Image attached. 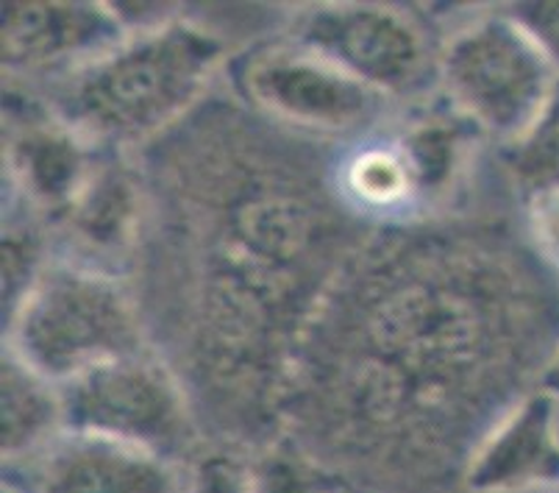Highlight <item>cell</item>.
<instances>
[{
  "label": "cell",
  "instance_id": "6da1fadb",
  "mask_svg": "<svg viewBox=\"0 0 559 493\" xmlns=\"http://www.w3.org/2000/svg\"><path fill=\"white\" fill-rule=\"evenodd\" d=\"M340 266L298 349L287 394L362 419L460 410L540 376L543 293L507 257L460 240H379Z\"/></svg>",
  "mask_w": 559,
  "mask_h": 493
},
{
  "label": "cell",
  "instance_id": "7a4b0ae2",
  "mask_svg": "<svg viewBox=\"0 0 559 493\" xmlns=\"http://www.w3.org/2000/svg\"><path fill=\"white\" fill-rule=\"evenodd\" d=\"M223 59L226 43L217 34L173 17L53 81L48 104L100 151L123 154L187 118Z\"/></svg>",
  "mask_w": 559,
  "mask_h": 493
},
{
  "label": "cell",
  "instance_id": "3957f363",
  "mask_svg": "<svg viewBox=\"0 0 559 493\" xmlns=\"http://www.w3.org/2000/svg\"><path fill=\"white\" fill-rule=\"evenodd\" d=\"M9 324V352L64 385L109 360L151 349L123 277L50 257Z\"/></svg>",
  "mask_w": 559,
  "mask_h": 493
},
{
  "label": "cell",
  "instance_id": "277c9868",
  "mask_svg": "<svg viewBox=\"0 0 559 493\" xmlns=\"http://www.w3.org/2000/svg\"><path fill=\"white\" fill-rule=\"evenodd\" d=\"M437 79L481 134L510 142L540 115L559 70L507 9L456 28L437 54Z\"/></svg>",
  "mask_w": 559,
  "mask_h": 493
},
{
  "label": "cell",
  "instance_id": "5b68a950",
  "mask_svg": "<svg viewBox=\"0 0 559 493\" xmlns=\"http://www.w3.org/2000/svg\"><path fill=\"white\" fill-rule=\"evenodd\" d=\"M68 432L104 435L185 469L198 451L195 415L181 379L154 352L126 354L62 385Z\"/></svg>",
  "mask_w": 559,
  "mask_h": 493
},
{
  "label": "cell",
  "instance_id": "8992f818",
  "mask_svg": "<svg viewBox=\"0 0 559 493\" xmlns=\"http://www.w3.org/2000/svg\"><path fill=\"white\" fill-rule=\"evenodd\" d=\"M234 84L259 115L304 134L362 131L390 104L293 37L240 56L234 64Z\"/></svg>",
  "mask_w": 559,
  "mask_h": 493
},
{
  "label": "cell",
  "instance_id": "52a82bcc",
  "mask_svg": "<svg viewBox=\"0 0 559 493\" xmlns=\"http://www.w3.org/2000/svg\"><path fill=\"white\" fill-rule=\"evenodd\" d=\"M289 37L326 56L388 101L418 95L437 70L424 25L381 3H323L296 20Z\"/></svg>",
  "mask_w": 559,
  "mask_h": 493
},
{
  "label": "cell",
  "instance_id": "ba28073f",
  "mask_svg": "<svg viewBox=\"0 0 559 493\" xmlns=\"http://www.w3.org/2000/svg\"><path fill=\"white\" fill-rule=\"evenodd\" d=\"M3 156L20 204L45 223H56L93 179L98 145L73 129L50 104L9 93L3 104Z\"/></svg>",
  "mask_w": 559,
  "mask_h": 493
},
{
  "label": "cell",
  "instance_id": "9c48e42d",
  "mask_svg": "<svg viewBox=\"0 0 559 493\" xmlns=\"http://www.w3.org/2000/svg\"><path fill=\"white\" fill-rule=\"evenodd\" d=\"M129 37L111 3L12 0L3 7V68L12 75H64Z\"/></svg>",
  "mask_w": 559,
  "mask_h": 493
},
{
  "label": "cell",
  "instance_id": "30bf717a",
  "mask_svg": "<svg viewBox=\"0 0 559 493\" xmlns=\"http://www.w3.org/2000/svg\"><path fill=\"white\" fill-rule=\"evenodd\" d=\"M467 493L559 491V401L532 388L467 451Z\"/></svg>",
  "mask_w": 559,
  "mask_h": 493
},
{
  "label": "cell",
  "instance_id": "8fae6325",
  "mask_svg": "<svg viewBox=\"0 0 559 493\" xmlns=\"http://www.w3.org/2000/svg\"><path fill=\"white\" fill-rule=\"evenodd\" d=\"M148 185L120 151L104 156L73 207L53 223L70 262L115 273L136 254L148 223Z\"/></svg>",
  "mask_w": 559,
  "mask_h": 493
},
{
  "label": "cell",
  "instance_id": "7c38bea8",
  "mask_svg": "<svg viewBox=\"0 0 559 493\" xmlns=\"http://www.w3.org/2000/svg\"><path fill=\"white\" fill-rule=\"evenodd\" d=\"M28 493H181L185 469L136 446L64 432L34 466Z\"/></svg>",
  "mask_w": 559,
  "mask_h": 493
},
{
  "label": "cell",
  "instance_id": "4fadbf2b",
  "mask_svg": "<svg viewBox=\"0 0 559 493\" xmlns=\"http://www.w3.org/2000/svg\"><path fill=\"white\" fill-rule=\"evenodd\" d=\"M0 446L9 469H28L68 432L62 385L50 383L7 349L0 374Z\"/></svg>",
  "mask_w": 559,
  "mask_h": 493
},
{
  "label": "cell",
  "instance_id": "5bb4252c",
  "mask_svg": "<svg viewBox=\"0 0 559 493\" xmlns=\"http://www.w3.org/2000/svg\"><path fill=\"white\" fill-rule=\"evenodd\" d=\"M476 134L481 131L445 98L443 106H431L406 120L393 142L409 167L418 204H440L451 196L474 154Z\"/></svg>",
  "mask_w": 559,
  "mask_h": 493
},
{
  "label": "cell",
  "instance_id": "9a60e30c",
  "mask_svg": "<svg viewBox=\"0 0 559 493\" xmlns=\"http://www.w3.org/2000/svg\"><path fill=\"white\" fill-rule=\"evenodd\" d=\"M337 185L350 207L370 215H401L418 207L412 173L395 142H365L337 171Z\"/></svg>",
  "mask_w": 559,
  "mask_h": 493
},
{
  "label": "cell",
  "instance_id": "2e32d148",
  "mask_svg": "<svg viewBox=\"0 0 559 493\" xmlns=\"http://www.w3.org/2000/svg\"><path fill=\"white\" fill-rule=\"evenodd\" d=\"M504 167L523 196L559 187V81L528 129L501 149Z\"/></svg>",
  "mask_w": 559,
  "mask_h": 493
},
{
  "label": "cell",
  "instance_id": "e0dca14e",
  "mask_svg": "<svg viewBox=\"0 0 559 493\" xmlns=\"http://www.w3.org/2000/svg\"><path fill=\"white\" fill-rule=\"evenodd\" d=\"M48 262L39 218L34 212L28 215L23 212L20 218L9 215L7 228H3V309H7V318L17 309L25 293L34 287Z\"/></svg>",
  "mask_w": 559,
  "mask_h": 493
},
{
  "label": "cell",
  "instance_id": "ac0fdd59",
  "mask_svg": "<svg viewBox=\"0 0 559 493\" xmlns=\"http://www.w3.org/2000/svg\"><path fill=\"white\" fill-rule=\"evenodd\" d=\"M253 471L257 493H340L348 488L296 446H271L253 457Z\"/></svg>",
  "mask_w": 559,
  "mask_h": 493
},
{
  "label": "cell",
  "instance_id": "d6986e66",
  "mask_svg": "<svg viewBox=\"0 0 559 493\" xmlns=\"http://www.w3.org/2000/svg\"><path fill=\"white\" fill-rule=\"evenodd\" d=\"M181 493H257L253 457L228 446L198 449L185 466Z\"/></svg>",
  "mask_w": 559,
  "mask_h": 493
},
{
  "label": "cell",
  "instance_id": "ffe728a7",
  "mask_svg": "<svg viewBox=\"0 0 559 493\" xmlns=\"http://www.w3.org/2000/svg\"><path fill=\"white\" fill-rule=\"evenodd\" d=\"M526 198V232L535 251L548 266L559 271V187L528 192Z\"/></svg>",
  "mask_w": 559,
  "mask_h": 493
},
{
  "label": "cell",
  "instance_id": "44dd1931",
  "mask_svg": "<svg viewBox=\"0 0 559 493\" xmlns=\"http://www.w3.org/2000/svg\"><path fill=\"white\" fill-rule=\"evenodd\" d=\"M512 17L526 28L535 43L540 45L559 70V0H540V3H515L510 9Z\"/></svg>",
  "mask_w": 559,
  "mask_h": 493
},
{
  "label": "cell",
  "instance_id": "7402d4cb",
  "mask_svg": "<svg viewBox=\"0 0 559 493\" xmlns=\"http://www.w3.org/2000/svg\"><path fill=\"white\" fill-rule=\"evenodd\" d=\"M535 388L543 390V394L554 396V399L559 401V343H557V349L551 352V357H548V363L543 365Z\"/></svg>",
  "mask_w": 559,
  "mask_h": 493
},
{
  "label": "cell",
  "instance_id": "603a6c76",
  "mask_svg": "<svg viewBox=\"0 0 559 493\" xmlns=\"http://www.w3.org/2000/svg\"><path fill=\"white\" fill-rule=\"evenodd\" d=\"M3 493H28V491H25V488H20V485H14V480H7V482H3Z\"/></svg>",
  "mask_w": 559,
  "mask_h": 493
},
{
  "label": "cell",
  "instance_id": "cb8c5ba5",
  "mask_svg": "<svg viewBox=\"0 0 559 493\" xmlns=\"http://www.w3.org/2000/svg\"><path fill=\"white\" fill-rule=\"evenodd\" d=\"M340 493H359V491H350V488H343V491H340Z\"/></svg>",
  "mask_w": 559,
  "mask_h": 493
},
{
  "label": "cell",
  "instance_id": "d4e9b609",
  "mask_svg": "<svg viewBox=\"0 0 559 493\" xmlns=\"http://www.w3.org/2000/svg\"><path fill=\"white\" fill-rule=\"evenodd\" d=\"M557 493H559V491H557Z\"/></svg>",
  "mask_w": 559,
  "mask_h": 493
}]
</instances>
